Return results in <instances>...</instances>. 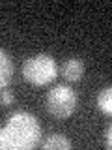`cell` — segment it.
Here are the masks:
<instances>
[{"label": "cell", "instance_id": "1", "mask_svg": "<svg viewBox=\"0 0 112 150\" xmlns=\"http://www.w3.org/2000/svg\"><path fill=\"white\" fill-rule=\"evenodd\" d=\"M41 126L26 111L13 112L0 129V150H32L39 144Z\"/></svg>", "mask_w": 112, "mask_h": 150}, {"label": "cell", "instance_id": "2", "mask_svg": "<svg viewBox=\"0 0 112 150\" xmlns=\"http://www.w3.org/2000/svg\"><path fill=\"white\" fill-rule=\"evenodd\" d=\"M22 77L36 86L49 84L58 77V64L50 54H34L22 64Z\"/></svg>", "mask_w": 112, "mask_h": 150}, {"label": "cell", "instance_id": "3", "mask_svg": "<svg viewBox=\"0 0 112 150\" xmlns=\"http://www.w3.org/2000/svg\"><path fill=\"white\" fill-rule=\"evenodd\" d=\"M45 105L47 111L56 118H69L78 107V96L71 86L58 84L47 92Z\"/></svg>", "mask_w": 112, "mask_h": 150}, {"label": "cell", "instance_id": "4", "mask_svg": "<svg viewBox=\"0 0 112 150\" xmlns=\"http://www.w3.org/2000/svg\"><path fill=\"white\" fill-rule=\"evenodd\" d=\"M84 75V62L77 56H71L62 64V77L69 83H77L80 81Z\"/></svg>", "mask_w": 112, "mask_h": 150}, {"label": "cell", "instance_id": "5", "mask_svg": "<svg viewBox=\"0 0 112 150\" xmlns=\"http://www.w3.org/2000/svg\"><path fill=\"white\" fill-rule=\"evenodd\" d=\"M13 79V62L4 49H0V90L6 88Z\"/></svg>", "mask_w": 112, "mask_h": 150}, {"label": "cell", "instance_id": "6", "mask_svg": "<svg viewBox=\"0 0 112 150\" xmlns=\"http://www.w3.org/2000/svg\"><path fill=\"white\" fill-rule=\"evenodd\" d=\"M41 146H43V150H69L71 141L62 133H52L41 143Z\"/></svg>", "mask_w": 112, "mask_h": 150}, {"label": "cell", "instance_id": "7", "mask_svg": "<svg viewBox=\"0 0 112 150\" xmlns=\"http://www.w3.org/2000/svg\"><path fill=\"white\" fill-rule=\"evenodd\" d=\"M97 107L105 115H110L112 112V88L110 86H105L99 92V96H97Z\"/></svg>", "mask_w": 112, "mask_h": 150}, {"label": "cell", "instance_id": "8", "mask_svg": "<svg viewBox=\"0 0 112 150\" xmlns=\"http://www.w3.org/2000/svg\"><path fill=\"white\" fill-rule=\"evenodd\" d=\"M15 101V96H13L9 90H0V105H4V107H9L11 103Z\"/></svg>", "mask_w": 112, "mask_h": 150}, {"label": "cell", "instance_id": "9", "mask_svg": "<svg viewBox=\"0 0 112 150\" xmlns=\"http://www.w3.org/2000/svg\"><path fill=\"white\" fill-rule=\"evenodd\" d=\"M110 146H112V126L108 124L106 129H105V148L108 150Z\"/></svg>", "mask_w": 112, "mask_h": 150}]
</instances>
